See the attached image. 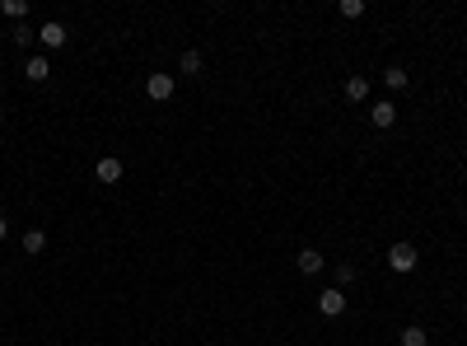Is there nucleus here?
Returning a JSON list of instances; mask_svg holds the SVG:
<instances>
[{"label":"nucleus","mask_w":467,"mask_h":346,"mask_svg":"<svg viewBox=\"0 0 467 346\" xmlns=\"http://www.w3.org/2000/svg\"><path fill=\"white\" fill-rule=\"evenodd\" d=\"M23 75L33 80V85H47V80H52V66H47V56H28V66H23Z\"/></svg>","instance_id":"obj_8"},{"label":"nucleus","mask_w":467,"mask_h":346,"mask_svg":"<svg viewBox=\"0 0 467 346\" xmlns=\"http://www.w3.org/2000/svg\"><path fill=\"white\" fill-rule=\"evenodd\" d=\"M43 248H47L43 229H28V234H23V253H43Z\"/></svg>","instance_id":"obj_14"},{"label":"nucleus","mask_w":467,"mask_h":346,"mask_svg":"<svg viewBox=\"0 0 467 346\" xmlns=\"http://www.w3.org/2000/svg\"><path fill=\"white\" fill-rule=\"evenodd\" d=\"M369 122H374V126H378V131H388V126H392V122H397V108H392V103H388V99H378V103H374V108H369Z\"/></svg>","instance_id":"obj_5"},{"label":"nucleus","mask_w":467,"mask_h":346,"mask_svg":"<svg viewBox=\"0 0 467 346\" xmlns=\"http://www.w3.org/2000/svg\"><path fill=\"white\" fill-rule=\"evenodd\" d=\"M178 66H182V75H201V70H206V56H201V52H182Z\"/></svg>","instance_id":"obj_10"},{"label":"nucleus","mask_w":467,"mask_h":346,"mask_svg":"<svg viewBox=\"0 0 467 346\" xmlns=\"http://www.w3.org/2000/svg\"><path fill=\"white\" fill-rule=\"evenodd\" d=\"M346 99H351V103H365L369 99V80L365 75H346Z\"/></svg>","instance_id":"obj_9"},{"label":"nucleus","mask_w":467,"mask_h":346,"mask_svg":"<svg viewBox=\"0 0 467 346\" xmlns=\"http://www.w3.org/2000/svg\"><path fill=\"white\" fill-rule=\"evenodd\" d=\"M173 90H178V80H173V75H164V70L145 80V94H150L155 103H168V99H173Z\"/></svg>","instance_id":"obj_2"},{"label":"nucleus","mask_w":467,"mask_h":346,"mask_svg":"<svg viewBox=\"0 0 467 346\" xmlns=\"http://www.w3.org/2000/svg\"><path fill=\"white\" fill-rule=\"evenodd\" d=\"M318 309H323L327 318H341V313H346V291H336V286L323 291V295H318Z\"/></svg>","instance_id":"obj_4"},{"label":"nucleus","mask_w":467,"mask_h":346,"mask_svg":"<svg viewBox=\"0 0 467 346\" xmlns=\"http://www.w3.org/2000/svg\"><path fill=\"white\" fill-rule=\"evenodd\" d=\"M402 346H430V337H425L421 323H412V328H402Z\"/></svg>","instance_id":"obj_11"},{"label":"nucleus","mask_w":467,"mask_h":346,"mask_svg":"<svg viewBox=\"0 0 467 346\" xmlns=\"http://www.w3.org/2000/svg\"><path fill=\"white\" fill-rule=\"evenodd\" d=\"M295 267H300L304 276H318V271H323V253H318V248H304V253L295 257Z\"/></svg>","instance_id":"obj_7"},{"label":"nucleus","mask_w":467,"mask_h":346,"mask_svg":"<svg viewBox=\"0 0 467 346\" xmlns=\"http://www.w3.org/2000/svg\"><path fill=\"white\" fill-rule=\"evenodd\" d=\"M94 173H99V183H122V159H117V155H103Z\"/></svg>","instance_id":"obj_6"},{"label":"nucleus","mask_w":467,"mask_h":346,"mask_svg":"<svg viewBox=\"0 0 467 346\" xmlns=\"http://www.w3.org/2000/svg\"><path fill=\"white\" fill-rule=\"evenodd\" d=\"M14 43H19V47H28V43H38V33L28 28V23H19V28H14Z\"/></svg>","instance_id":"obj_17"},{"label":"nucleus","mask_w":467,"mask_h":346,"mask_svg":"<svg viewBox=\"0 0 467 346\" xmlns=\"http://www.w3.org/2000/svg\"><path fill=\"white\" fill-rule=\"evenodd\" d=\"M38 43L47 47V52H56V47H66V23H56V19H47L43 28H38Z\"/></svg>","instance_id":"obj_3"},{"label":"nucleus","mask_w":467,"mask_h":346,"mask_svg":"<svg viewBox=\"0 0 467 346\" xmlns=\"http://www.w3.org/2000/svg\"><path fill=\"white\" fill-rule=\"evenodd\" d=\"M332 276H336V291H346V286H351V281H356L360 271L351 267V262H336V271H332Z\"/></svg>","instance_id":"obj_13"},{"label":"nucleus","mask_w":467,"mask_h":346,"mask_svg":"<svg viewBox=\"0 0 467 346\" xmlns=\"http://www.w3.org/2000/svg\"><path fill=\"white\" fill-rule=\"evenodd\" d=\"M336 14H341V19H360V14H365V0H341Z\"/></svg>","instance_id":"obj_16"},{"label":"nucleus","mask_w":467,"mask_h":346,"mask_svg":"<svg viewBox=\"0 0 467 346\" xmlns=\"http://www.w3.org/2000/svg\"><path fill=\"white\" fill-rule=\"evenodd\" d=\"M383 85H388V90H407V85H412V75H407L402 66H392V70H383Z\"/></svg>","instance_id":"obj_12"},{"label":"nucleus","mask_w":467,"mask_h":346,"mask_svg":"<svg viewBox=\"0 0 467 346\" xmlns=\"http://www.w3.org/2000/svg\"><path fill=\"white\" fill-rule=\"evenodd\" d=\"M388 267L397 271V276L416 271V267H421V253H416V244H407V239H402V244H392V248H388Z\"/></svg>","instance_id":"obj_1"},{"label":"nucleus","mask_w":467,"mask_h":346,"mask_svg":"<svg viewBox=\"0 0 467 346\" xmlns=\"http://www.w3.org/2000/svg\"><path fill=\"white\" fill-rule=\"evenodd\" d=\"M0 14H5V19H23L28 5H23V0H0Z\"/></svg>","instance_id":"obj_15"},{"label":"nucleus","mask_w":467,"mask_h":346,"mask_svg":"<svg viewBox=\"0 0 467 346\" xmlns=\"http://www.w3.org/2000/svg\"><path fill=\"white\" fill-rule=\"evenodd\" d=\"M5 234H10V220H5V215H0V244H5Z\"/></svg>","instance_id":"obj_18"}]
</instances>
